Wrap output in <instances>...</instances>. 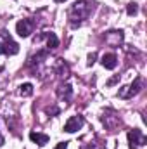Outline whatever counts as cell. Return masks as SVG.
Wrapping results in <instances>:
<instances>
[{
  "instance_id": "cell-1",
  "label": "cell",
  "mask_w": 147,
  "mask_h": 149,
  "mask_svg": "<svg viewBox=\"0 0 147 149\" xmlns=\"http://www.w3.org/2000/svg\"><path fill=\"white\" fill-rule=\"evenodd\" d=\"M146 135L140 132V130H132L128 132V142H130V149H137L139 146H144L146 144Z\"/></svg>"
},
{
  "instance_id": "cell-2",
  "label": "cell",
  "mask_w": 147,
  "mask_h": 149,
  "mask_svg": "<svg viewBox=\"0 0 147 149\" xmlns=\"http://www.w3.org/2000/svg\"><path fill=\"white\" fill-rule=\"evenodd\" d=\"M33 21L31 19H21L17 24H16V31H17V35L23 38L30 37L31 35V31H33Z\"/></svg>"
},
{
  "instance_id": "cell-3",
  "label": "cell",
  "mask_w": 147,
  "mask_h": 149,
  "mask_svg": "<svg viewBox=\"0 0 147 149\" xmlns=\"http://www.w3.org/2000/svg\"><path fill=\"white\" fill-rule=\"evenodd\" d=\"M0 37L5 38V43H3V50H5V54L14 56V54H17V52H19V45H17L16 42H12V38L9 37V33H7L5 30H2V31H0Z\"/></svg>"
},
{
  "instance_id": "cell-4",
  "label": "cell",
  "mask_w": 147,
  "mask_h": 149,
  "mask_svg": "<svg viewBox=\"0 0 147 149\" xmlns=\"http://www.w3.org/2000/svg\"><path fill=\"white\" fill-rule=\"evenodd\" d=\"M81 127H83V118H81V116H71V118L66 121V125H64V132L73 134L76 130H80Z\"/></svg>"
},
{
  "instance_id": "cell-5",
  "label": "cell",
  "mask_w": 147,
  "mask_h": 149,
  "mask_svg": "<svg viewBox=\"0 0 147 149\" xmlns=\"http://www.w3.org/2000/svg\"><path fill=\"white\" fill-rule=\"evenodd\" d=\"M116 64H118V57L114 54H104L102 56V66L106 70H114Z\"/></svg>"
},
{
  "instance_id": "cell-6",
  "label": "cell",
  "mask_w": 147,
  "mask_h": 149,
  "mask_svg": "<svg viewBox=\"0 0 147 149\" xmlns=\"http://www.w3.org/2000/svg\"><path fill=\"white\" fill-rule=\"evenodd\" d=\"M30 139L33 142H37L38 146H45L49 142V135L47 134H40V132H31L30 134Z\"/></svg>"
},
{
  "instance_id": "cell-7",
  "label": "cell",
  "mask_w": 147,
  "mask_h": 149,
  "mask_svg": "<svg viewBox=\"0 0 147 149\" xmlns=\"http://www.w3.org/2000/svg\"><path fill=\"white\" fill-rule=\"evenodd\" d=\"M57 94H59V97L62 99H69L71 97V94H73V90H71V85H61L59 87V90H57Z\"/></svg>"
},
{
  "instance_id": "cell-8",
  "label": "cell",
  "mask_w": 147,
  "mask_h": 149,
  "mask_svg": "<svg viewBox=\"0 0 147 149\" xmlns=\"http://www.w3.org/2000/svg\"><path fill=\"white\" fill-rule=\"evenodd\" d=\"M19 94H21L23 97L31 95V94H33V85H31V83H23V85L19 87Z\"/></svg>"
},
{
  "instance_id": "cell-9",
  "label": "cell",
  "mask_w": 147,
  "mask_h": 149,
  "mask_svg": "<svg viewBox=\"0 0 147 149\" xmlns=\"http://www.w3.org/2000/svg\"><path fill=\"white\" fill-rule=\"evenodd\" d=\"M47 45H49V49H55V47L59 45V40H57V37H55L54 33H49V37H47Z\"/></svg>"
},
{
  "instance_id": "cell-10",
  "label": "cell",
  "mask_w": 147,
  "mask_h": 149,
  "mask_svg": "<svg viewBox=\"0 0 147 149\" xmlns=\"http://www.w3.org/2000/svg\"><path fill=\"white\" fill-rule=\"evenodd\" d=\"M57 73H59V76H68V66L66 64L62 66V63H61V68L57 70Z\"/></svg>"
},
{
  "instance_id": "cell-11",
  "label": "cell",
  "mask_w": 147,
  "mask_h": 149,
  "mask_svg": "<svg viewBox=\"0 0 147 149\" xmlns=\"http://www.w3.org/2000/svg\"><path fill=\"white\" fill-rule=\"evenodd\" d=\"M126 12H128L130 16H132V14H137V5H135V3H130V5L126 7Z\"/></svg>"
},
{
  "instance_id": "cell-12",
  "label": "cell",
  "mask_w": 147,
  "mask_h": 149,
  "mask_svg": "<svg viewBox=\"0 0 147 149\" xmlns=\"http://www.w3.org/2000/svg\"><path fill=\"white\" fill-rule=\"evenodd\" d=\"M95 59H97V54H95V52H92V54L88 56V66H92V64L95 63Z\"/></svg>"
},
{
  "instance_id": "cell-13",
  "label": "cell",
  "mask_w": 147,
  "mask_h": 149,
  "mask_svg": "<svg viewBox=\"0 0 147 149\" xmlns=\"http://www.w3.org/2000/svg\"><path fill=\"white\" fill-rule=\"evenodd\" d=\"M47 113H49V114H57L59 109H57V108H52V109H50V108H47Z\"/></svg>"
},
{
  "instance_id": "cell-14",
  "label": "cell",
  "mask_w": 147,
  "mask_h": 149,
  "mask_svg": "<svg viewBox=\"0 0 147 149\" xmlns=\"http://www.w3.org/2000/svg\"><path fill=\"white\" fill-rule=\"evenodd\" d=\"M55 149H68V142H61V144H59Z\"/></svg>"
},
{
  "instance_id": "cell-15",
  "label": "cell",
  "mask_w": 147,
  "mask_h": 149,
  "mask_svg": "<svg viewBox=\"0 0 147 149\" xmlns=\"http://www.w3.org/2000/svg\"><path fill=\"white\" fill-rule=\"evenodd\" d=\"M0 54H5V50H3V43H0Z\"/></svg>"
},
{
  "instance_id": "cell-16",
  "label": "cell",
  "mask_w": 147,
  "mask_h": 149,
  "mask_svg": "<svg viewBox=\"0 0 147 149\" xmlns=\"http://www.w3.org/2000/svg\"><path fill=\"white\" fill-rule=\"evenodd\" d=\"M2 144H3V137L0 135V146H2Z\"/></svg>"
},
{
  "instance_id": "cell-17",
  "label": "cell",
  "mask_w": 147,
  "mask_h": 149,
  "mask_svg": "<svg viewBox=\"0 0 147 149\" xmlns=\"http://www.w3.org/2000/svg\"><path fill=\"white\" fill-rule=\"evenodd\" d=\"M55 2H57V3H62V2H66V0H55Z\"/></svg>"
}]
</instances>
